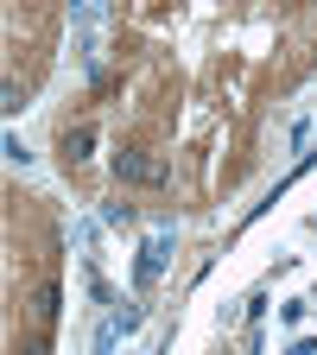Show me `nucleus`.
Instances as JSON below:
<instances>
[{
  "label": "nucleus",
  "mask_w": 317,
  "mask_h": 355,
  "mask_svg": "<svg viewBox=\"0 0 317 355\" xmlns=\"http://www.w3.org/2000/svg\"><path fill=\"white\" fill-rule=\"evenodd\" d=\"M165 260H171V235H153V241L140 248V286H159Z\"/></svg>",
  "instance_id": "nucleus-3"
},
{
  "label": "nucleus",
  "mask_w": 317,
  "mask_h": 355,
  "mask_svg": "<svg viewBox=\"0 0 317 355\" xmlns=\"http://www.w3.org/2000/svg\"><path fill=\"white\" fill-rule=\"evenodd\" d=\"M102 222H108V229H127L133 209H127V203H108V209H102Z\"/></svg>",
  "instance_id": "nucleus-6"
},
{
  "label": "nucleus",
  "mask_w": 317,
  "mask_h": 355,
  "mask_svg": "<svg viewBox=\"0 0 317 355\" xmlns=\"http://www.w3.org/2000/svg\"><path fill=\"white\" fill-rule=\"evenodd\" d=\"M108 165H114L121 184H165V159H153L146 146H121Z\"/></svg>",
  "instance_id": "nucleus-1"
},
{
  "label": "nucleus",
  "mask_w": 317,
  "mask_h": 355,
  "mask_svg": "<svg viewBox=\"0 0 317 355\" xmlns=\"http://www.w3.org/2000/svg\"><path fill=\"white\" fill-rule=\"evenodd\" d=\"M0 108H7V114H19V108H26V89H19L13 76H7V83H0Z\"/></svg>",
  "instance_id": "nucleus-5"
},
{
  "label": "nucleus",
  "mask_w": 317,
  "mask_h": 355,
  "mask_svg": "<svg viewBox=\"0 0 317 355\" xmlns=\"http://www.w3.org/2000/svg\"><path fill=\"white\" fill-rule=\"evenodd\" d=\"M58 153H64V165H89V153H96V127H64Z\"/></svg>",
  "instance_id": "nucleus-4"
},
{
  "label": "nucleus",
  "mask_w": 317,
  "mask_h": 355,
  "mask_svg": "<svg viewBox=\"0 0 317 355\" xmlns=\"http://www.w3.org/2000/svg\"><path fill=\"white\" fill-rule=\"evenodd\" d=\"M32 318H38V330H44V336L58 330V318H64V292H58V279H44V286L32 292Z\"/></svg>",
  "instance_id": "nucleus-2"
}]
</instances>
